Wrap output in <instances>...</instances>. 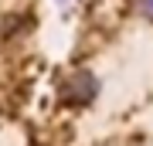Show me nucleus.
<instances>
[{"label": "nucleus", "mask_w": 153, "mask_h": 146, "mask_svg": "<svg viewBox=\"0 0 153 146\" xmlns=\"http://www.w3.org/2000/svg\"><path fill=\"white\" fill-rule=\"evenodd\" d=\"M95 92H99V82L88 75V71H78V75L68 82V99H71V102H78V105L92 102Z\"/></svg>", "instance_id": "obj_1"}, {"label": "nucleus", "mask_w": 153, "mask_h": 146, "mask_svg": "<svg viewBox=\"0 0 153 146\" xmlns=\"http://www.w3.org/2000/svg\"><path fill=\"white\" fill-rule=\"evenodd\" d=\"M143 10H146V14L153 17V0H143Z\"/></svg>", "instance_id": "obj_2"}]
</instances>
